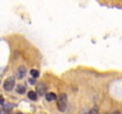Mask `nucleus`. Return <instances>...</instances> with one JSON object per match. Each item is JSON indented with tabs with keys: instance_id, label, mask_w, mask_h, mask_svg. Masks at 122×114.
Here are the masks:
<instances>
[{
	"instance_id": "ddd939ff",
	"label": "nucleus",
	"mask_w": 122,
	"mask_h": 114,
	"mask_svg": "<svg viewBox=\"0 0 122 114\" xmlns=\"http://www.w3.org/2000/svg\"><path fill=\"white\" fill-rule=\"evenodd\" d=\"M2 113V109H1V108H0V114Z\"/></svg>"
},
{
	"instance_id": "7ed1b4c3",
	"label": "nucleus",
	"mask_w": 122,
	"mask_h": 114,
	"mask_svg": "<svg viewBox=\"0 0 122 114\" xmlns=\"http://www.w3.org/2000/svg\"><path fill=\"white\" fill-rule=\"evenodd\" d=\"M15 76H17V78H19V80H21V78H24L25 76H26V68L25 67H19L18 68V70H17V74H15Z\"/></svg>"
},
{
	"instance_id": "9d476101",
	"label": "nucleus",
	"mask_w": 122,
	"mask_h": 114,
	"mask_svg": "<svg viewBox=\"0 0 122 114\" xmlns=\"http://www.w3.org/2000/svg\"><path fill=\"white\" fill-rule=\"evenodd\" d=\"M97 112H98V109H97V107H94L90 112H89V114H97Z\"/></svg>"
},
{
	"instance_id": "9b49d317",
	"label": "nucleus",
	"mask_w": 122,
	"mask_h": 114,
	"mask_svg": "<svg viewBox=\"0 0 122 114\" xmlns=\"http://www.w3.org/2000/svg\"><path fill=\"white\" fill-rule=\"evenodd\" d=\"M4 101H5V100H4V98H2V96H0V105H4Z\"/></svg>"
},
{
	"instance_id": "f257e3e1",
	"label": "nucleus",
	"mask_w": 122,
	"mask_h": 114,
	"mask_svg": "<svg viewBox=\"0 0 122 114\" xmlns=\"http://www.w3.org/2000/svg\"><path fill=\"white\" fill-rule=\"evenodd\" d=\"M57 103H58V109L61 112H64L66 109V95L65 94H61L57 99Z\"/></svg>"
},
{
	"instance_id": "39448f33",
	"label": "nucleus",
	"mask_w": 122,
	"mask_h": 114,
	"mask_svg": "<svg viewBox=\"0 0 122 114\" xmlns=\"http://www.w3.org/2000/svg\"><path fill=\"white\" fill-rule=\"evenodd\" d=\"M45 99H46L47 101H53V100L57 99V95H56L55 93H47V94L45 95Z\"/></svg>"
},
{
	"instance_id": "1a4fd4ad",
	"label": "nucleus",
	"mask_w": 122,
	"mask_h": 114,
	"mask_svg": "<svg viewBox=\"0 0 122 114\" xmlns=\"http://www.w3.org/2000/svg\"><path fill=\"white\" fill-rule=\"evenodd\" d=\"M13 108V105H11V103H5L4 105V111H11Z\"/></svg>"
},
{
	"instance_id": "0eeeda50",
	"label": "nucleus",
	"mask_w": 122,
	"mask_h": 114,
	"mask_svg": "<svg viewBox=\"0 0 122 114\" xmlns=\"http://www.w3.org/2000/svg\"><path fill=\"white\" fill-rule=\"evenodd\" d=\"M25 90H26L25 86H23V84H18V86H17V92H18L19 94H23V93H25Z\"/></svg>"
},
{
	"instance_id": "20e7f679",
	"label": "nucleus",
	"mask_w": 122,
	"mask_h": 114,
	"mask_svg": "<svg viewBox=\"0 0 122 114\" xmlns=\"http://www.w3.org/2000/svg\"><path fill=\"white\" fill-rule=\"evenodd\" d=\"M36 93H37V94H41V95H44V94H45V86H44L43 83H39V84H38Z\"/></svg>"
},
{
	"instance_id": "423d86ee",
	"label": "nucleus",
	"mask_w": 122,
	"mask_h": 114,
	"mask_svg": "<svg viewBox=\"0 0 122 114\" xmlns=\"http://www.w3.org/2000/svg\"><path fill=\"white\" fill-rule=\"evenodd\" d=\"M27 96H29V99L32 100V101H36L37 98H38V96H37V93H36V92H32V90L27 93Z\"/></svg>"
},
{
	"instance_id": "f03ea898",
	"label": "nucleus",
	"mask_w": 122,
	"mask_h": 114,
	"mask_svg": "<svg viewBox=\"0 0 122 114\" xmlns=\"http://www.w3.org/2000/svg\"><path fill=\"white\" fill-rule=\"evenodd\" d=\"M14 86H15V83H14V77H8V78L4 82V88H5V90H7V92L12 90V89L14 88Z\"/></svg>"
},
{
	"instance_id": "f8f14e48",
	"label": "nucleus",
	"mask_w": 122,
	"mask_h": 114,
	"mask_svg": "<svg viewBox=\"0 0 122 114\" xmlns=\"http://www.w3.org/2000/svg\"><path fill=\"white\" fill-rule=\"evenodd\" d=\"M114 114H121V113H120V112H115Z\"/></svg>"
},
{
	"instance_id": "4468645a",
	"label": "nucleus",
	"mask_w": 122,
	"mask_h": 114,
	"mask_svg": "<svg viewBox=\"0 0 122 114\" xmlns=\"http://www.w3.org/2000/svg\"><path fill=\"white\" fill-rule=\"evenodd\" d=\"M18 114H21V113H18Z\"/></svg>"
},
{
	"instance_id": "6e6552de",
	"label": "nucleus",
	"mask_w": 122,
	"mask_h": 114,
	"mask_svg": "<svg viewBox=\"0 0 122 114\" xmlns=\"http://www.w3.org/2000/svg\"><path fill=\"white\" fill-rule=\"evenodd\" d=\"M30 74H31V76H32L33 78H37V77L39 76V71L36 70V69H32V70L30 71Z\"/></svg>"
}]
</instances>
